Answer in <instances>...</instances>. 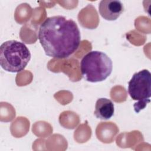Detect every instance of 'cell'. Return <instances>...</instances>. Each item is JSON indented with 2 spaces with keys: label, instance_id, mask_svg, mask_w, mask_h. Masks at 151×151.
Segmentation results:
<instances>
[{
  "label": "cell",
  "instance_id": "cell-1",
  "mask_svg": "<svg viewBox=\"0 0 151 151\" xmlns=\"http://www.w3.org/2000/svg\"><path fill=\"white\" fill-rule=\"evenodd\" d=\"M38 38L47 55L60 59L74 53L81 42L76 22L61 15L45 19L39 28Z\"/></svg>",
  "mask_w": 151,
  "mask_h": 151
},
{
  "label": "cell",
  "instance_id": "cell-2",
  "mask_svg": "<svg viewBox=\"0 0 151 151\" xmlns=\"http://www.w3.org/2000/svg\"><path fill=\"white\" fill-rule=\"evenodd\" d=\"M113 63L104 52L91 51L83 56L80 61V70L84 79L97 83L105 80L111 73Z\"/></svg>",
  "mask_w": 151,
  "mask_h": 151
},
{
  "label": "cell",
  "instance_id": "cell-3",
  "mask_svg": "<svg viewBox=\"0 0 151 151\" xmlns=\"http://www.w3.org/2000/svg\"><path fill=\"white\" fill-rule=\"evenodd\" d=\"M28 47L17 40H8L0 47V65L6 71L19 73L25 69L31 60Z\"/></svg>",
  "mask_w": 151,
  "mask_h": 151
},
{
  "label": "cell",
  "instance_id": "cell-4",
  "mask_svg": "<svg viewBox=\"0 0 151 151\" xmlns=\"http://www.w3.org/2000/svg\"><path fill=\"white\" fill-rule=\"evenodd\" d=\"M128 93L136 103L134 104L136 113L145 109L150 103L151 97V74L146 69L135 73L128 83Z\"/></svg>",
  "mask_w": 151,
  "mask_h": 151
},
{
  "label": "cell",
  "instance_id": "cell-5",
  "mask_svg": "<svg viewBox=\"0 0 151 151\" xmlns=\"http://www.w3.org/2000/svg\"><path fill=\"white\" fill-rule=\"evenodd\" d=\"M122 2L116 0H102L99 4L100 15L106 20L115 21L123 12Z\"/></svg>",
  "mask_w": 151,
  "mask_h": 151
},
{
  "label": "cell",
  "instance_id": "cell-6",
  "mask_svg": "<svg viewBox=\"0 0 151 151\" xmlns=\"http://www.w3.org/2000/svg\"><path fill=\"white\" fill-rule=\"evenodd\" d=\"M114 106L111 100L106 98H99L95 105L94 114L101 120H109L114 115Z\"/></svg>",
  "mask_w": 151,
  "mask_h": 151
}]
</instances>
